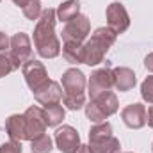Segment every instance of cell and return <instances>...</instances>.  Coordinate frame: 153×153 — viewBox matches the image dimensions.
I'll list each match as a JSON object with an SVG mask.
<instances>
[{"label":"cell","instance_id":"31","mask_svg":"<svg viewBox=\"0 0 153 153\" xmlns=\"http://www.w3.org/2000/svg\"><path fill=\"white\" fill-rule=\"evenodd\" d=\"M152 152H153V143H152Z\"/></svg>","mask_w":153,"mask_h":153},{"label":"cell","instance_id":"28","mask_svg":"<svg viewBox=\"0 0 153 153\" xmlns=\"http://www.w3.org/2000/svg\"><path fill=\"white\" fill-rule=\"evenodd\" d=\"M146 112H148V119H146V125H148L150 128H153V105L150 107V109H148V111H146Z\"/></svg>","mask_w":153,"mask_h":153},{"label":"cell","instance_id":"1","mask_svg":"<svg viewBox=\"0 0 153 153\" xmlns=\"http://www.w3.org/2000/svg\"><path fill=\"white\" fill-rule=\"evenodd\" d=\"M55 23H57V14L55 9L48 7L41 13L39 20L34 27V48L43 59H55L61 53V41L55 34Z\"/></svg>","mask_w":153,"mask_h":153},{"label":"cell","instance_id":"13","mask_svg":"<svg viewBox=\"0 0 153 153\" xmlns=\"http://www.w3.org/2000/svg\"><path fill=\"white\" fill-rule=\"evenodd\" d=\"M32 94H34V100L39 105H50V103H61L62 96H64V91H62V85L59 82L48 80L43 87H39Z\"/></svg>","mask_w":153,"mask_h":153},{"label":"cell","instance_id":"17","mask_svg":"<svg viewBox=\"0 0 153 153\" xmlns=\"http://www.w3.org/2000/svg\"><path fill=\"white\" fill-rule=\"evenodd\" d=\"M62 57L70 64H84L85 48L84 43H62Z\"/></svg>","mask_w":153,"mask_h":153},{"label":"cell","instance_id":"5","mask_svg":"<svg viewBox=\"0 0 153 153\" xmlns=\"http://www.w3.org/2000/svg\"><path fill=\"white\" fill-rule=\"evenodd\" d=\"M91 34V22L85 14H78L62 27V43H85Z\"/></svg>","mask_w":153,"mask_h":153},{"label":"cell","instance_id":"32","mask_svg":"<svg viewBox=\"0 0 153 153\" xmlns=\"http://www.w3.org/2000/svg\"><path fill=\"white\" fill-rule=\"evenodd\" d=\"M126 153H132V152H126Z\"/></svg>","mask_w":153,"mask_h":153},{"label":"cell","instance_id":"9","mask_svg":"<svg viewBox=\"0 0 153 153\" xmlns=\"http://www.w3.org/2000/svg\"><path fill=\"white\" fill-rule=\"evenodd\" d=\"M61 84H62L64 96H85L87 80H85V75H84L78 68H70V70H66V71L62 73Z\"/></svg>","mask_w":153,"mask_h":153},{"label":"cell","instance_id":"29","mask_svg":"<svg viewBox=\"0 0 153 153\" xmlns=\"http://www.w3.org/2000/svg\"><path fill=\"white\" fill-rule=\"evenodd\" d=\"M75 153H93V150H91L89 144H80V148H78Z\"/></svg>","mask_w":153,"mask_h":153},{"label":"cell","instance_id":"24","mask_svg":"<svg viewBox=\"0 0 153 153\" xmlns=\"http://www.w3.org/2000/svg\"><path fill=\"white\" fill-rule=\"evenodd\" d=\"M62 103L70 111H80L85 107V96H62Z\"/></svg>","mask_w":153,"mask_h":153},{"label":"cell","instance_id":"18","mask_svg":"<svg viewBox=\"0 0 153 153\" xmlns=\"http://www.w3.org/2000/svg\"><path fill=\"white\" fill-rule=\"evenodd\" d=\"M43 114H45V121H46V126L53 128V126H59L64 119V107L61 103H50V105H43Z\"/></svg>","mask_w":153,"mask_h":153},{"label":"cell","instance_id":"6","mask_svg":"<svg viewBox=\"0 0 153 153\" xmlns=\"http://www.w3.org/2000/svg\"><path fill=\"white\" fill-rule=\"evenodd\" d=\"M22 75H23L25 82H27V85L30 87L32 93L38 91L39 87H43V85L50 80L45 64H43L41 61H34V59L27 61V62L22 66Z\"/></svg>","mask_w":153,"mask_h":153},{"label":"cell","instance_id":"8","mask_svg":"<svg viewBox=\"0 0 153 153\" xmlns=\"http://www.w3.org/2000/svg\"><path fill=\"white\" fill-rule=\"evenodd\" d=\"M23 119H25V132H27V141H32L39 135L46 134V121H45V114L43 109L38 105L29 107L23 112Z\"/></svg>","mask_w":153,"mask_h":153},{"label":"cell","instance_id":"25","mask_svg":"<svg viewBox=\"0 0 153 153\" xmlns=\"http://www.w3.org/2000/svg\"><path fill=\"white\" fill-rule=\"evenodd\" d=\"M0 153H23L22 150V143L20 141H7L0 146Z\"/></svg>","mask_w":153,"mask_h":153},{"label":"cell","instance_id":"23","mask_svg":"<svg viewBox=\"0 0 153 153\" xmlns=\"http://www.w3.org/2000/svg\"><path fill=\"white\" fill-rule=\"evenodd\" d=\"M141 96L146 103L153 105V75L146 76L141 84Z\"/></svg>","mask_w":153,"mask_h":153},{"label":"cell","instance_id":"12","mask_svg":"<svg viewBox=\"0 0 153 153\" xmlns=\"http://www.w3.org/2000/svg\"><path fill=\"white\" fill-rule=\"evenodd\" d=\"M9 52L11 55L23 66L27 61H30L32 57V43H30V38L29 34L25 32H18L11 38V46H9Z\"/></svg>","mask_w":153,"mask_h":153},{"label":"cell","instance_id":"27","mask_svg":"<svg viewBox=\"0 0 153 153\" xmlns=\"http://www.w3.org/2000/svg\"><path fill=\"white\" fill-rule=\"evenodd\" d=\"M144 66H146V70H148V71H152V73H153V52H152V53H148V55L144 57Z\"/></svg>","mask_w":153,"mask_h":153},{"label":"cell","instance_id":"3","mask_svg":"<svg viewBox=\"0 0 153 153\" xmlns=\"http://www.w3.org/2000/svg\"><path fill=\"white\" fill-rule=\"evenodd\" d=\"M89 146L93 153H121L119 139L112 134V125L109 121L94 123L89 130Z\"/></svg>","mask_w":153,"mask_h":153},{"label":"cell","instance_id":"22","mask_svg":"<svg viewBox=\"0 0 153 153\" xmlns=\"http://www.w3.org/2000/svg\"><path fill=\"white\" fill-rule=\"evenodd\" d=\"M23 14L27 20H32V22H38L43 9H41V0H27V4L22 7Z\"/></svg>","mask_w":153,"mask_h":153},{"label":"cell","instance_id":"14","mask_svg":"<svg viewBox=\"0 0 153 153\" xmlns=\"http://www.w3.org/2000/svg\"><path fill=\"white\" fill-rule=\"evenodd\" d=\"M121 119L128 128L139 130V128L146 126V119H148L146 107L143 103H130L121 111Z\"/></svg>","mask_w":153,"mask_h":153},{"label":"cell","instance_id":"20","mask_svg":"<svg viewBox=\"0 0 153 153\" xmlns=\"http://www.w3.org/2000/svg\"><path fill=\"white\" fill-rule=\"evenodd\" d=\"M20 66H22V64L11 55V52H4V53H0V78L7 76L9 73H13V71H16Z\"/></svg>","mask_w":153,"mask_h":153},{"label":"cell","instance_id":"11","mask_svg":"<svg viewBox=\"0 0 153 153\" xmlns=\"http://www.w3.org/2000/svg\"><path fill=\"white\" fill-rule=\"evenodd\" d=\"M55 146L61 153H75L80 148V135L71 125H62L55 130Z\"/></svg>","mask_w":153,"mask_h":153},{"label":"cell","instance_id":"21","mask_svg":"<svg viewBox=\"0 0 153 153\" xmlns=\"http://www.w3.org/2000/svg\"><path fill=\"white\" fill-rule=\"evenodd\" d=\"M53 150V141L48 134H43L30 141V152L32 153H50Z\"/></svg>","mask_w":153,"mask_h":153},{"label":"cell","instance_id":"19","mask_svg":"<svg viewBox=\"0 0 153 153\" xmlns=\"http://www.w3.org/2000/svg\"><path fill=\"white\" fill-rule=\"evenodd\" d=\"M55 14H57V20L64 22V23L73 20L75 16L80 14V0H66V2H62L55 9Z\"/></svg>","mask_w":153,"mask_h":153},{"label":"cell","instance_id":"15","mask_svg":"<svg viewBox=\"0 0 153 153\" xmlns=\"http://www.w3.org/2000/svg\"><path fill=\"white\" fill-rule=\"evenodd\" d=\"M112 73H114V87L119 93H126V91H132L135 87L137 78H135L134 70L125 68V66H119V68H114L112 70Z\"/></svg>","mask_w":153,"mask_h":153},{"label":"cell","instance_id":"16","mask_svg":"<svg viewBox=\"0 0 153 153\" xmlns=\"http://www.w3.org/2000/svg\"><path fill=\"white\" fill-rule=\"evenodd\" d=\"M5 132L11 141H27V132H25V119L23 114H13L5 119Z\"/></svg>","mask_w":153,"mask_h":153},{"label":"cell","instance_id":"10","mask_svg":"<svg viewBox=\"0 0 153 153\" xmlns=\"http://www.w3.org/2000/svg\"><path fill=\"white\" fill-rule=\"evenodd\" d=\"M112 87H114V73L111 68H102V70L93 71L89 76V82H87L89 100L105 93V91H111Z\"/></svg>","mask_w":153,"mask_h":153},{"label":"cell","instance_id":"4","mask_svg":"<svg viewBox=\"0 0 153 153\" xmlns=\"http://www.w3.org/2000/svg\"><path fill=\"white\" fill-rule=\"evenodd\" d=\"M85 116L89 121L93 123H103L107 117L114 116L119 111V102L112 91H105L94 98L89 100V103H85Z\"/></svg>","mask_w":153,"mask_h":153},{"label":"cell","instance_id":"26","mask_svg":"<svg viewBox=\"0 0 153 153\" xmlns=\"http://www.w3.org/2000/svg\"><path fill=\"white\" fill-rule=\"evenodd\" d=\"M11 46V39L9 36L5 34V32H2L0 30V53H4V52H7V48Z\"/></svg>","mask_w":153,"mask_h":153},{"label":"cell","instance_id":"30","mask_svg":"<svg viewBox=\"0 0 153 153\" xmlns=\"http://www.w3.org/2000/svg\"><path fill=\"white\" fill-rule=\"evenodd\" d=\"M11 2H13V4H16L18 7H23V5L27 4V0H11Z\"/></svg>","mask_w":153,"mask_h":153},{"label":"cell","instance_id":"7","mask_svg":"<svg viewBox=\"0 0 153 153\" xmlns=\"http://www.w3.org/2000/svg\"><path fill=\"white\" fill-rule=\"evenodd\" d=\"M105 16H107V27L116 32V34H123L128 30L130 27V16H128V11L125 9V5L121 2H112L107 5V11H105Z\"/></svg>","mask_w":153,"mask_h":153},{"label":"cell","instance_id":"2","mask_svg":"<svg viewBox=\"0 0 153 153\" xmlns=\"http://www.w3.org/2000/svg\"><path fill=\"white\" fill-rule=\"evenodd\" d=\"M116 38H117V34L112 32L109 27H98L91 34V38L84 43V48H85L84 64H87V66L100 64L105 59V55L111 50V46L116 43Z\"/></svg>","mask_w":153,"mask_h":153},{"label":"cell","instance_id":"33","mask_svg":"<svg viewBox=\"0 0 153 153\" xmlns=\"http://www.w3.org/2000/svg\"><path fill=\"white\" fill-rule=\"evenodd\" d=\"M0 2H2V0H0Z\"/></svg>","mask_w":153,"mask_h":153}]
</instances>
